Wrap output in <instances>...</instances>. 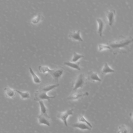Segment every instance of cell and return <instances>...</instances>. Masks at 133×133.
<instances>
[{"instance_id": "603a6c76", "label": "cell", "mask_w": 133, "mask_h": 133, "mask_svg": "<svg viewBox=\"0 0 133 133\" xmlns=\"http://www.w3.org/2000/svg\"><path fill=\"white\" fill-rule=\"evenodd\" d=\"M42 19V16L40 14L37 15L32 20V23L33 24L36 25L38 24Z\"/></svg>"}, {"instance_id": "30bf717a", "label": "cell", "mask_w": 133, "mask_h": 133, "mask_svg": "<svg viewBox=\"0 0 133 133\" xmlns=\"http://www.w3.org/2000/svg\"><path fill=\"white\" fill-rule=\"evenodd\" d=\"M81 31L78 30L77 31L71 32L69 33V37L74 41H78L79 42H83V39L81 37Z\"/></svg>"}, {"instance_id": "44dd1931", "label": "cell", "mask_w": 133, "mask_h": 133, "mask_svg": "<svg viewBox=\"0 0 133 133\" xmlns=\"http://www.w3.org/2000/svg\"><path fill=\"white\" fill-rule=\"evenodd\" d=\"M84 57V56L83 55L78 54L75 52H74L71 59V62L73 63H76L79 59L83 58Z\"/></svg>"}, {"instance_id": "ba28073f", "label": "cell", "mask_w": 133, "mask_h": 133, "mask_svg": "<svg viewBox=\"0 0 133 133\" xmlns=\"http://www.w3.org/2000/svg\"><path fill=\"white\" fill-rule=\"evenodd\" d=\"M38 123L40 125H45L50 127L51 123L50 117H46L43 115L39 114L38 116Z\"/></svg>"}, {"instance_id": "e0dca14e", "label": "cell", "mask_w": 133, "mask_h": 133, "mask_svg": "<svg viewBox=\"0 0 133 133\" xmlns=\"http://www.w3.org/2000/svg\"><path fill=\"white\" fill-rule=\"evenodd\" d=\"M38 102L40 107V114L46 117H49L48 115V110L43 101H40Z\"/></svg>"}, {"instance_id": "7402d4cb", "label": "cell", "mask_w": 133, "mask_h": 133, "mask_svg": "<svg viewBox=\"0 0 133 133\" xmlns=\"http://www.w3.org/2000/svg\"><path fill=\"white\" fill-rule=\"evenodd\" d=\"M119 133H129V130L128 127L124 124H122L119 126Z\"/></svg>"}, {"instance_id": "cb8c5ba5", "label": "cell", "mask_w": 133, "mask_h": 133, "mask_svg": "<svg viewBox=\"0 0 133 133\" xmlns=\"http://www.w3.org/2000/svg\"><path fill=\"white\" fill-rule=\"evenodd\" d=\"M99 51H101L103 50L108 49L110 50V48L108 45H103V44H99L98 46Z\"/></svg>"}, {"instance_id": "ac0fdd59", "label": "cell", "mask_w": 133, "mask_h": 133, "mask_svg": "<svg viewBox=\"0 0 133 133\" xmlns=\"http://www.w3.org/2000/svg\"><path fill=\"white\" fill-rule=\"evenodd\" d=\"M29 71H30V74L31 75L32 77V79L35 84H39L41 82V80H40L39 78L37 76V75L35 74L34 71L32 70L31 68H29Z\"/></svg>"}, {"instance_id": "277c9868", "label": "cell", "mask_w": 133, "mask_h": 133, "mask_svg": "<svg viewBox=\"0 0 133 133\" xmlns=\"http://www.w3.org/2000/svg\"><path fill=\"white\" fill-rule=\"evenodd\" d=\"M74 114V109H69L63 112H59L57 115V118L60 120L63 123L66 127H68V119L70 116Z\"/></svg>"}, {"instance_id": "8fae6325", "label": "cell", "mask_w": 133, "mask_h": 133, "mask_svg": "<svg viewBox=\"0 0 133 133\" xmlns=\"http://www.w3.org/2000/svg\"><path fill=\"white\" fill-rule=\"evenodd\" d=\"M4 94L6 98H13L16 95V92L15 90L10 88L6 87L4 88Z\"/></svg>"}, {"instance_id": "6da1fadb", "label": "cell", "mask_w": 133, "mask_h": 133, "mask_svg": "<svg viewBox=\"0 0 133 133\" xmlns=\"http://www.w3.org/2000/svg\"><path fill=\"white\" fill-rule=\"evenodd\" d=\"M133 41V38L131 37L120 36L110 41L107 43V45L110 47V50L114 53L124 52V50L129 49L130 45Z\"/></svg>"}, {"instance_id": "5b68a950", "label": "cell", "mask_w": 133, "mask_h": 133, "mask_svg": "<svg viewBox=\"0 0 133 133\" xmlns=\"http://www.w3.org/2000/svg\"><path fill=\"white\" fill-rule=\"evenodd\" d=\"M57 95L52 96H49L47 94V93L42 91H40L38 89L35 94L34 100L37 102L40 101H43V100H48L50 101L51 99L55 98Z\"/></svg>"}, {"instance_id": "7c38bea8", "label": "cell", "mask_w": 133, "mask_h": 133, "mask_svg": "<svg viewBox=\"0 0 133 133\" xmlns=\"http://www.w3.org/2000/svg\"><path fill=\"white\" fill-rule=\"evenodd\" d=\"M59 84H53L46 85H43L42 87H40L39 90L40 91H42L45 92H47L53 90L54 89L59 87Z\"/></svg>"}, {"instance_id": "4fadbf2b", "label": "cell", "mask_w": 133, "mask_h": 133, "mask_svg": "<svg viewBox=\"0 0 133 133\" xmlns=\"http://www.w3.org/2000/svg\"><path fill=\"white\" fill-rule=\"evenodd\" d=\"M98 24V33L100 37H102L103 32L105 26V23L103 19L100 18H96Z\"/></svg>"}, {"instance_id": "9a60e30c", "label": "cell", "mask_w": 133, "mask_h": 133, "mask_svg": "<svg viewBox=\"0 0 133 133\" xmlns=\"http://www.w3.org/2000/svg\"><path fill=\"white\" fill-rule=\"evenodd\" d=\"M114 72H115V70L111 68L107 63H104L101 70V74L103 75L110 74V73H114Z\"/></svg>"}, {"instance_id": "ffe728a7", "label": "cell", "mask_w": 133, "mask_h": 133, "mask_svg": "<svg viewBox=\"0 0 133 133\" xmlns=\"http://www.w3.org/2000/svg\"><path fill=\"white\" fill-rule=\"evenodd\" d=\"M78 122H80V123H83L87 125L90 127L91 128H92V126L91 124L84 117L83 115H81L78 117Z\"/></svg>"}, {"instance_id": "52a82bcc", "label": "cell", "mask_w": 133, "mask_h": 133, "mask_svg": "<svg viewBox=\"0 0 133 133\" xmlns=\"http://www.w3.org/2000/svg\"><path fill=\"white\" fill-rule=\"evenodd\" d=\"M106 15L108 19L109 25L110 26H112L115 21L116 11L114 9L108 10L107 11Z\"/></svg>"}, {"instance_id": "d4e9b609", "label": "cell", "mask_w": 133, "mask_h": 133, "mask_svg": "<svg viewBox=\"0 0 133 133\" xmlns=\"http://www.w3.org/2000/svg\"><path fill=\"white\" fill-rule=\"evenodd\" d=\"M117 133H119V131H118V132H117Z\"/></svg>"}, {"instance_id": "5bb4252c", "label": "cell", "mask_w": 133, "mask_h": 133, "mask_svg": "<svg viewBox=\"0 0 133 133\" xmlns=\"http://www.w3.org/2000/svg\"><path fill=\"white\" fill-rule=\"evenodd\" d=\"M71 126L73 127L78 128L82 130H91L92 129L91 128L89 127L87 124L83 123H80V122H78L77 123H75L72 124Z\"/></svg>"}, {"instance_id": "d6986e66", "label": "cell", "mask_w": 133, "mask_h": 133, "mask_svg": "<svg viewBox=\"0 0 133 133\" xmlns=\"http://www.w3.org/2000/svg\"><path fill=\"white\" fill-rule=\"evenodd\" d=\"M16 92H17L21 96V98L22 99H28L30 98V95L29 92L27 91H21L19 90H15Z\"/></svg>"}, {"instance_id": "2e32d148", "label": "cell", "mask_w": 133, "mask_h": 133, "mask_svg": "<svg viewBox=\"0 0 133 133\" xmlns=\"http://www.w3.org/2000/svg\"><path fill=\"white\" fill-rule=\"evenodd\" d=\"M64 65L69 67L73 69H75L77 70L80 71L81 70V68L80 66V63H73L70 61H65L64 63Z\"/></svg>"}, {"instance_id": "8992f818", "label": "cell", "mask_w": 133, "mask_h": 133, "mask_svg": "<svg viewBox=\"0 0 133 133\" xmlns=\"http://www.w3.org/2000/svg\"><path fill=\"white\" fill-rule=\"evenodd\" d=\"M89 93L88 92H85L84 93L79 92H74L68 97L67 99L70 101H75L78 100L82 97L89 95Z\"/></svg>"}, {"instance_id": "7a4b0ae2", "label": "cell", "mask_w": 133, "mask_h": 133, "mask_svg": "<svg viewBox=\"0 0 133 133\" xmlns=\"http://www.w3.org/2000/svg\"><path fill=\"white\" fill-rule=\"evenodd\" d=\"M38 69L39 71L43 74H49L52 77L54 81L57 82H58L64 71V70L63 68H59L54 70H51L49 67L46 66H39Z\"/></svg>"}, {"instance_id": "3957f363", "label": "cell", "mask_w": 133, "mask_h": 133, "mask_svg": "<svg viewBox=\"0 0 133 133\" xmlns=\"http://www.w3.org/2000/svg\"><path fill=\"white\" fill-rule=\"evenodd\" d=\"M85 78L84 75L82 73L79 74L77 76L72 84V89L74 91H76L78 89L81 88L85 84Z\"/></svg>"}, {"instance_id": "9c48e42d", "label": "cell", "mask_w": 133, "mask_h": 133, "mask_svg": "<svg viewBox=\"0 0 133 133\" xmlns=\"http://www.w3.org/2000/svg\"><path fill=\"white\" fill-rule=\"evenodd\" d=\"M87 79L91 82H101L102 79L100 78L98 74L95 71H89L87 74Z\"/></svg>"}]
</instances>
